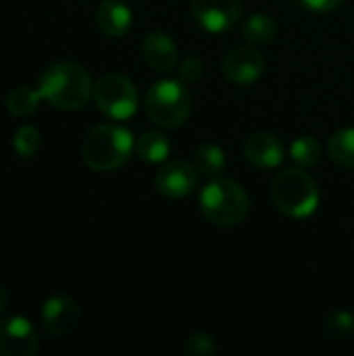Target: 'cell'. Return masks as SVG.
Returning a JSON list of instances; mask_svg holds the SVG:
<instances>
[{
	"label": "cell",
	"instance_id": "19",
	"mask_svg": "<svg viewBox=\"0 0 354 356\" xmlns=\"http://www.w3.org/2000/svg\"><path fill=\"white\" fill-rule=\"evenodd\" d=\"M330 156L336 165L344 167V169H354V129L346 127L340 129L332 136L330 140Z\"/></svg>",
	"mask_w": 354,
	"mask_h": 356
},
{
	"label": "cell",
	"instance_id": "25",
	"mask_svg": "<svg viewBox=\"0 0 354 356\" xmlns=\"http://www.w3.org/2000/svg\"><path fill=\"white\" fill-rule=\"evenodd\" d=\"M305 8L313 10V13H330L336 10L344 0H300Z\"/></svg>",
	"mask_w": 354,
	"mask_h": 356
},
{
	"label": "cell",
	"instance_id": "1",
	"mask_svg": "<svg viewBox=\"0 0 354 356\" xmlns=\"http://www.w3.org/2000/svg\"><path fill=\"white\" fill-rule=\"evenodd\" d=\"M38 90L42 100L58 111H79L94 96L88 69L69 60L46 67L38 79Z\"/></svg>",
	"mask_w": 354,
	"mask_h": 356
},
{
	"label": "cell",
	"instance_id": "10",
	"mask_svg": "<svg viewBox=\"0 0 354 356\" xmlns=\"http://www.w3.org/2000/svg\"><path fill=\"white\" fill-rule=\"evenodd\" d=\"M198 171L186 161H169L154 175V188L165 198H184L198 186Z\"/></svg>",
	"mask_w": 354,
	"mask_h": 356
},
{
	"label": "cell",
	"instance_id": "24",
	"mask_svg": "<svg viewBox=\"0 0 354 356\" xmlns=\"http://www.w3.org/2000/svg\"><path fill=\"white\" fill-rule=\"evenodd\" d=\"M202 71H204L202 60L198 56H188L179 67V79L186 83H194L202 77Z\"/></svg>",
	"mask_w": 354,
	"mask_h": 356
},
{
	"label": "cell",
	"instance_id": "4",
	"mask_svg": "<svg viewBox=\"0 0 354 356\" xmlns=\"http://www.w3.org/2000/svg\"><path fill=\"white\" fill-rule=\"evenodd\" d=\"M271 196L277 211L294 219L313 215L319 204L317 184L303 169H286L277 173L271 186Z\"/></svg>",
	"mask_w": 354,
	"mask_h": 356
},
{
	"label": "cell",
	"instance_id": "22",
	"mask_svg": "<svg viewBox=\"0 0 354 356\" xmlns=\"http://www.w3.org/2000/svg\"><path fill=\"white\" fill-rule=\"evenodd\" d=\"M40 131L33 125H21L13 136V148L19 159H31L40 150Z\"/></svg>",
	"mask_w": 354,
	"mask_h": 356
},
{
	"label": "cell",
	"instance_id": "8",
	"mask_svg": "<svg viewBox=\"0 0 354 356\" xmlns=\"http://www.w3.org/2000/svg\"><path fill=\"white\" fill-rule=\"evenodd\" d=\"M40 350L35 327L21 315L0 321V356H33Z\"/></svg>",
	"mask_w": 354,
	"mask_h": 356
},
{
	"label": "cell",
	"instance_id": "23",
	"mask_svg": "<svg viewBox=\"0 0 354 356\" xmlns=\"http://www.w3.org/2000/svg\"><path fill=\"white\" fill-rule=\"evenodd\" d=\"M184 353L192 356H211L217 353V344H215L213 336H209L207 332H196L186 338Z\"/></svg>",
	"mask_w": 354,
	"mask_h": 356
},
{
	"label": "cell",
	"instance_id": "7",
	"mask_svg": "<svg viewBox=\"0 0 354 356\" xmlns=\"http://www.w3.org/2000/svg\"><path fill=\"white\" fill-rule=\"evenodd\" d=\"M40 319H42L44 330L52 338L63 340V338H69V336H73L77 332L81 313H79V307H77V302L73 298L58 294V296L48 298L42 305Z\"/></svg>",
	"mask_w": 354,
	"mask_h": 356
},
{
	"label": "cell",
	"instance_id": "26",
	"mask_svg": "<svg viewBox=\"0 0 354 356\" xmlns=\"http://www.w3.org/2000/svg\"><path fill=\"white\" fill-rule=\"evenodd\" d=\"M8 302H10V296H8V292L0 286V313H4V311H6Z\"/></svg>",
	"mask_w": 354,
	"mask_h": 356
},
{
	"label": "cell",
	"instance_id": "11",
	"mask_svg": "<svg viewBox=\"0 0 354 356\" xmlns=\"http://www.w3.org/2000/svg\"><path fill=\"white\" fill-rule=\"evenodd\" d=\"M223 75L240 86H248L257 81L265 71V58L263 54L252 46H240L227 52L223 58Z\"/></svg>",
	"mask_w": 354,
	"mask_h": 356
},
{
	"label": "cell",
	"instance_id": "18",
	"mask_svg": "<svg viewBox=\"0 0 354 356\" xmlns=\"http://www.w3.org/2000/svg\"><path fill=\"white\" fill-rule=\"evenodd\" d=\"M40 100H42V94H40L38 88L17 86V88L10 90V94L6 96V108H8V113L15 115V117H27V115L35 113Z\"/></svg>",
	"mask_w": 354,
	"mask_h": 356
},
{
	"label": "cell",
	"instance_id": "5",
	"mask_svg": "<svg viewBox=\"0 0 354 356\" xmlns=\"http://www.w3.org/2000/svg\"><path fill=\"white\" fill-rule=\"evenodd\" d=\"M192 98L182 81H156L146 94V115L152 123L165 129H175L190 117Z\"/></svg>",
	"mask_w": 354,
	"mask_h": 356
},
{
	"label": "cell",
	"instance_id": "2",
	"mask_svg": "<svg viewBox=\"0 0 354 356\" xmlns=\"http://www.w3.org/2000/svg\"><path fill=\"white\" fill-rule=\"evenodd\" d=\"M136 148L134 136L129 129L113 123L98 125L88 131V136L81 142V159L83 163L98 171H115L121 165H125Z\"/></svg>",
	"mask_w": 354,
	"mask_h": 356
},
{
	"label": "cell",
	"instance_id": "13",
	"mask_svg": "<svg viewBox=\"0 0 354 356\" xmlns=\"http://www.w3.org/2000/svg\"><path fill=\"white\" fill-rule=\"evenodd\" d=\"M142 54H144V60L148 63V67H152L159 73L171 71L177 63V46L163 31H152L144 38Z\"/></svg>",
	"mask_w": 354,
	"mask_h": 356
},
{
	"label": "cell",
	"instance_id": "3",
	"mask_svg": "<svg viewBox=\"0 0 354 356\" xmlns=\"http://www.w3.org/2000/svg\"><path fill=\"white\" fill-rule=\"evenodd\" d=\"M200 211L213 225L219 227H234L240 225L250 209V200L246 190L234 179H215L202 188L200 196Z\"/></svg>",
	"mask_w": 354,
	"mask_h": 356
},
{
	"label": "cell",
	"instance_id": "21",
	"mask_svg": "<svg viewBox=\"0 0 354 356\" xmlns=\"http://www.w3.org/2000/svg\"><path fill=\"white\" fill-rule=\"evenodd\" d=\"M325 336L334 342H348L354 338V315L348 311L332 313L325 319Z\"/></svg>",
	"mask_w": 354,
	"mask_h": 356
},
{
	"label": "cell",
	"instance_id": "20",
	"mask_svg": "<svg viewBox=\"0 0 354 356\" xmlns=\"http://www.w3.org/2000/svg\"><path fill=\"white\" fill-rule=\"evenodd\" d=\"M290 156L298 167H315L321 159V146L313 136H300L290 146Z\"/></svg>",
	"mask_w": 354,
	"mask_h": 356
},
{
	"label": "cell",
	"instance_id": "9",
	"mask_svg": "<svg viewBox=\"0 0 354 356\" xmlns=\"http://www.w3.org/2000/svg\"><path fill=\"white\" fill-rule=\"evenodd\" d=\"M192 15L211 33H223L242 15V0H192Z\"/></svg>",
	"mask_w": 354,
	"mask_h": 356
},
{
	"label": "cell",
	"instance_id": "17",
	"mask_svg": "<svg viewBox=\"0 0 354 356\" xmlns=\"http://www.w3.org/2000/svg\"><path fill=\"white\" fill-rule=\"evenodd\" d=\"M244 38L250 42V44H271L275 33H277V23L273 17L265 15V13H257L252 17H248V21L244 23V29H242Z\"/></svg>",
	"mask_w": 354,
	"mask_h": 356
},
{
	"label": "cell",
	"instance_id": "6",
	"mask_svg": "<svg viewBox=\"0 0 354 356\" xmlns=\"http://www.w3.org/2000/svg\"><path fill=\"white\" fill-rule=\"evenodd\" d=\"M94 102L113 121H125L138 111V90L121 73H106L94 83Z\"/></svg>",
	"mask_w": 354,
	"mask_h": 356
},
{
	"label": "cell",
	"instance_id": "14",
	"mask_svg": "<svg viewBox=\"0 0 354 356\" xmlns=\"http://www.w3.org/2000/svg\"><path fill=\"white\" fill-rule=\"evenodd\" d=\"M96 23L104 35L123 38L131 29L134 13L121 0H102L98 10H96Z\"/></svg>",
	"mask_w": 354,
	"mask_h": 356
},
{
	"label": "cell",
	"instance_id": "12",
	"mask_svg": "<svg viewBox=\"0 0 354 356\" xmlns=\"http://www.w3.org/2000/svg\"><path fill=\"white\" fill-rule=\"evenodd\" d=\"M244 154L259 169H275L284 161V146L280 138H275L273 134L259 131L248 138L244 146Z\"/></svg>",
	"mask_w": 354,
	"mask_h": 356
},
{
	"label": "cell",
	"instance_id": "15",
	"mask_svg": "<svg viewBox=\"0 0 354 356\" xmlns=\"http://www.w3.org/2000/svg\"><path fill=\"white\" fill-rule=\"evenodd\" d=\"M136 154L144 163H150V165L165 163L169 159V154H171V144L159 131H144L136 140Z\"/></svg>",
	"mask_w": 354,
	"mask_h": 356
},
{
	"label": "cell",
	"instance_id": "16",
	"mask_svg": "<svg viewBox=\"0 0 354 356\" xmlns=\"http://www.w3.org/2000/svg\"><path fill=\"white\" fill-rule=\"evenodd\" d=\"M194 167L204 177H219L225 171V152L217 144H200L194 152Z\"/></svg>",
	"mask_w": 354,
	"mask_h": 356
}]
</instances>
